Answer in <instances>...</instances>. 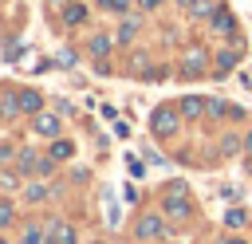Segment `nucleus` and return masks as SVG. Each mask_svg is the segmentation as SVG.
<instances>
[{
  "mask_svg": "<svg viewBox=\"0 0 252 244\" xmlns=\"http://www.w3.org/2000/svg\"><path fill=\"white\" fill-rule=\"evenodd\" d=\"M16 157V150H12V142H0V161H12Z\"/></svg>",
  "mask_w": 252,
  "mask_h": 244,
  "instance_id": "22",
  "label": "nucleus"
},
{
  "mask_svg": "<svg viewBox=\"0 0 252 244\" xmlns=\"http://www.w3.org/2000/svg\"><path fill=\"white\" fill-rule=\"evenodd\" d=\"M43 197H47V189H43V185H28V189H24V201H32V205H39Z\"/></svg>",
  "mask_w": 252,
  "mask_h": 244,
  "instance_id": "18",
  "label": "nucleus"
},
{
  "mask_svg": "<svg viewBox=\"0 0 252 244\" xmlns=\"http://www.w3.org/2000/svg\"><path fill=\"white\" fill-rule=\"evenodd\" d=\"M244 146H248V153H252V134H248V142H244Z\"/></svg>",
  "mask_w": 252,
  "mask_h": 244,
  "instance_id": "28",
  "label": "nucleus"
},
{
  "mask_svg": "<svg viewBox=\"0 0 252 244\" xmlns=\"http://www.w3.org/2000/svg\"><path fill=\"white\" fill-rule=\"evenodd\" d=\"M205 67H209V59H205V51H201V47L185 51V59H181V71H185V75H193V79H197V75H205Z\"/></svg>",
  "mask_w": 252,
  "mask_h": 244,
  "instance_id": "6",
  "label": "nucleus"
},
{
  "mask_svg": "<svg viewBox=\"0 0 252 244\" xmlns=\"http://www.w3.org/2000/svg\"><path fill=\"white\" fill-rule=\"evenodd\" d=\"M71 153H75V146H71L67 138H55V142H51V157H55V161H67Z\"/></svg>",
  "mask_w": 252,
  "mask_h": 244,
  "instance_id": "12",
  "label": "nucleus"
},
{
  "mask_svg": "<svg viewBox=\"0 0 252 244\" xmlns=\"http://www.w3.org/2000/svg\"><path fill=\"white\" fill-rule=\"evenodd\" d=\"M63 24H71V28H79V24H87V4H67L63 8Z\"/></svg>",
  "mask_w": 252,
  "mask_h": 244,
  "instance_id": "9",
  "label": "nucleus"
},
{
  "mask_svg": "<svg viewBox=\"0 0 252 244\" xmlns=\"http://www.w3.org/2000/svg\"><path fill=\"white\" fill-rule=\"evenodd\" d=\"M16 161H20V173H35V165H39V157H35L32 150H20Z\"/></svg>",
  "mask_w": 252,
  "mask_h": 244,
  "instance_id": "16",
  "label": "nucleus"
},
{
  "mask_svg": "<svg viewBox=\"0 0 252 244\" xmlns=\"http://www.w3.org/2000/svg\"><path fill=\"white\" fill-rule=\"evenodd\" d=\"M12 216H16V213H12V205H8V201H0V228H8V224H12Z\"/></svg>",
  "mask_w": 252,
  "mask_h": 244,
  "instance_id": "20",
  "label": "nucleus"
},
{
  "mask_svg": "<svg viewBox=\"0 0 252 244\" xmlns=\"http://www.w3.org/2000/svg\"><path fill=\"white\" fill-rule=\"evenodd\" d=\"M236 59H240V51H220V55H217V75L232 71V67H236Z\"/></svg>",
  "mask_w": 252,
  "mask_h": 244,
  "instance_id": "14",
  "label": "nucleus"
},
{
  "mask_svg": "<svg viewBox=\"0 0 252 244\" xmlns=\"http://www.w3.org/2000/svg\"><path fill=\"white\" fill-rule=\"evenodd\" d=\"M87 51H91L94 59H106V55H110V35H94V39L87 43Z\"/></svg>",
  "mask_w": 252,
  "mask_h": 244,
  "instance_id": "10",
  "label": "nucleus"
},
{
  "mask_svg": "<svg viewBox=\"0 0 252 244\" xmlns=\"http://www.w3.org/2000/svg\"><path fill=\"white\" fill-rule=\"evenodd\" d=\"M177 126H181V114H177L173 106H158V110L150 114V130H154V138H173Z\"/></svg>",
  "mask_w": 252,
  "mask_h": 244,
  "instance_id": "1",
  "label": "nucleus"
},
{
  "mask_svg": "<svg viewBox=\"0 0 252 244\" xmlns=\"http://www.w3.org/2000/svg\"><path fill=\"white\" fill-rule=\"evenodd\" d=\"M224 224H228V228H240V224H248V213H244V209H228V213H224Z\"/></svg>",
  "mask_w": 252,
  "mask_h": 244,
  "instance_id": "17",
  "label": "nucleus"
},
{
  "mask_svg": "<svg viewBox=\"0 0 252 244\" xmlns=\"http://www.w3.org/2000/svg\"><path fill=\"white\" fill-rule=\"evenodd\" d=\"M32 134H39V138H59V114H51V110L32 114Z\"/></svg>",
  "mask_w": 252,
  "mask_h": 244,
  "instance_id": "4",
  "label": "nucleus"
},
{
  "mask_svg": "<svg viewBox=\"0 0 252 244\" xmlns=\"http://www.w3.org/2000/svg\"><path fill=\"white\" fill-rule=\"evenodd\" d=\"M0 244H8V240H4V236H0Z\"/></svg>",
  "mask_w": 252,
  "mask_h": 244,
  "instance_id": "29",
  "label": "nucleus"
},
{
  "mask_svg": "<svg viewBox=\"0 0 252 244\" xmlns=\"http://www.w3.org/2000/svg\"><path fill=\"white\" fill-rule=\"evenodd\" d=\"M138 8H142V12H158V8H161V0H138Z\"/></svg>",
  "mask_w": 252,
  "mask_h": 244,
  "instance_id": "23",
  "label": "nucleus"
},
{
  "mask_svg": "<svg viewBox=\"0 0 252 244\" xmlns=\"http://www.w3.org/2000/svg\"><path fill=\"white\" fill-rule=\"evenodd\" d=\"M134 35H138V20H122V24H118V31H114V39H118V43H130Z\"/></svg>",
  "mask_w": 252,
  "mask_h": 244,
  "instance_id": "11",
  "label": "nucleus"
},
{
  "mask_svg": "<svg viewBox=\"0 0 252 244\" xmlns=\"http://www.w3.org/2000/svg\"><path fill=\"white\" fill-rule=\"evenodd\" d=\"M209 28H213L217 35H232V31H236V24H232V12H228V8H213V16H209Z\"/></svg>",
  "mask_w": 252,
  "mask_h": 244,
  "instance_id": "5",
  "label": "nucleus"
},
{
  "mask_svg": "<svg viewBox=\"0 0 252 244\" xmlns=\"http://www.w3.org/2000/svg\"><path fill=\"white\" fill-rule=\"evenodd\" d=\"M67 4H71V0H47V12H63Z\"/></svg>",
  "mask_w": 252,
  "mask_h": 244,
  "instance_id": "24",
  "label": "nucleus"
},
{
  "mask_svg": "<svg viewBox=\"0 0 252 244\" xmlns=\"http://www.w3.org/2000/svg\"><path fill=\"white\" fill-rule=\"evenodd\" d=\"M12 114H20V94H4L0 98V118H12Z\"/></svg>",
  "mask_w": 252,
  "mask_h": 244,
  "instance_id": "15",
  "label": "nucleus"
},
{
  "mask_svg": "<svg viewBox=\"0 0 252 244\" xmlns=\"http://www.w3.org/2000/svg\"><path fill=\"white\" fill-rule=\"evenodd\" d=\"M94 8H106L110 12V0H94Z\"/></svg>",
  "mask_w": 252,
  "mask_h": 244,
  "instance_id": "25",
  "label": "nucleus"
},
{
  "mask_svg": "<svg viewBox=\"0 0 252 244\" xmlns=\"http://www.w3.org/2000/svg\"><path fill=\"white\" fill-rule=\"evenodd\" d=\"M134 236H138V240H161V236H165V220H161L158 213H146V216H138Z\"/></svg>",
  "mask_w": 252,
  "mask_h": 244,
  "instance_id": "3",
  "label": "nucleus"
},
{
  "mask_svg": "<svg viewBox=\"0 0 252 244\" xmlns=\"http://www.w3.org/2000/svg\"><path fill=\"white\" fill-rule=\"evenodd\" d=\"M20 244H47V232H43L39 224H28L24 236H20Z\"/></svg>",
  "mask_w": 252,
  "mask_h": 244,
  "instance_id": "13",
  "label": "nucleus"
},
{
  "mask_svg": "<svg viewBox=\"0 0 252 244\" xmlns=\"http://www.w3.org/2000/svg\"><path fill=\"white\" fill-rule=\"evenodd\" d=\"M181 4H185V8H193V4H197V0H181Z\"/></svg>",
  "mask_w": 252,
  "mask_h": 244,
  "instance_id": "27",
  "label": "nucleus"
},
{
  "mask_svg": "<svg viewBox=\"0 0 252 244\" xmlns=\"http://www.w3.org/2000/svg\"><path fill=\"white\" fill-rule=\"evenodd\" d=\"M16 94H20V114H39L43 110V94L39 91L28 87V91H16Z\"/></svg>",
  "mask_w": 252,
  "mask_h": 244,
  "instance_id": "7",
  "label": "nucleus"
},
{
  "mask_svg": "<svg viewBox=\"0 0 252 244\" xmlns=\"http://www.w3.org/2000/svg\"><path fill=\"white\" fill-rule=\"evenodd\" d=\"M177 110H181L185 118H201V110H209V98H197V94H189V98H181V102H177Z\"/></svg>",
  "mask_w": 252,
  "mask_h": 244,
  "instance_id": "8",
  "label": "nucleus"
},
{
  "mask_svg": "<svg viewBox=\"0 0 252 244\" xmlns=\"http://www.w3.org/2000/svg\"><path fill=\"white\" fill-rule=\"evenodd\" d=\"M189 16H197V20H201V16H213V4H209V0H197V4L189 8Z\"/></svg>",
  "mask_w": 252,
  "mask_h": 244,
  "instance_id": "19",
  "label": "nucleus"
},
{
  "mask_svg": "<svg viewBox=\"0 0 252 244\" xmlns=\"http://www.w3.org/2000/svg\"><path fill=\"white\" fill-rule=\"evenodd\" d=\"M161 209H165V216H173V220H185V216H189V201H185V185H169V193H165V201H161Z\"/></svg>",
  "mask_w": 252,
  "mask_h": 244,
  "instance_id": "2",
  "label": "nucleus"
},
{
  "mask_svg": "<svg viewBox=\"0 0 252 244\" xmlns=\"http://www.w3.org/2000/svg\"><path fill=\"white\" fill-rule=\"evenodd\" d=\"M220 244H244V240H236V236H224V240H220Z\"/></svg>",
  "mask_w": 252,
  "mask_h": 244,
  "instance_id": "26",
  "label": "nucleus"
},
{
  "mask_svg": "<svg viewBox=\"0 0 252 244\" xmlns=\"http://www.w3.org/2000/svg\"><path fill=\"white\" fill-rule=\"evenodd\" d=\"M134 4H138V0H110V12H122V16H126Z\"/></svg>",
  "mask_w": 252,
  "mask_h": 244,
  "instance_id": "21",
  "label": "nucleus"
}]
</instances>
